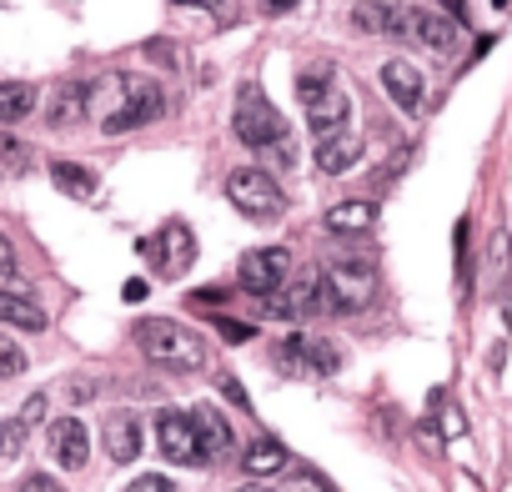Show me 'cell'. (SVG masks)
I'll list each match as a JSON object with an SVG mask.
<instances>
[{
	"instance_id": "33",
	"label": "cell",
	"mask_w": 512,
	"mask_h": 492,
	"mask_svg": "<svg viewBox=\"0 0 512 492\" xmlns=\"http://www.w3.org/2000/svg\"><path fill=\"white\" fill-rule=\"evenodd\" d=\"M221 332H226L231 342H241V337H251V327H236V322H221Z\"/></svg>"
},
{
	"instance_id": "10",
	"label": "cell",
	"mask_w": 512,
	"mask_h": 492,
	"mask_svg": "<svg viewBox=\"0 0 512 492\" xmlns=\"http://www.w3.org/2000/svg\"><path fill=\"white\" fill-rule=\"evenodd\" d=\"M407 41H417V46H427V51H452V41H457V26H452V16L447 11H412L407 16Z\"/></svg>"
},
{
	"instance_id": "14",
	"label": "cell",
	"mask_w": 512,
	"mask_h": 492,
	"mask_svg": "<svg viewBox=\"0 0 512 492\" xmlns=\"http://www.w3.org/2000/svg\"><path fill=\"white\" fill-rule=\"evenodd\" d=\"M191 422H196V437H201L206 462H216V457H226V452H231V427H226V417H221L211 402H201V407L191 412Z\"/></svg>"
},
{
	"instance_id": "15",
	"label": "cell",
	"mask_w": 512,
	"mask_h": 492,
	"mask_svg": "<svg viewBox=\"0 0 512 492\" xmlns=\"http://www.w3.org/2000/svg\"><path fill=\"white\" fill-rule=\"evenodd\" d=\"M357 161H362V141H357L352 131L317 146V171H322V176H342V171H352Z\"/></svg>"
},
{
	"instance_id": "21",
	"label": "cell",
	"mask_w": 512,
	"mask_h": 492,
	"mask_svg": "<svg viewBox=\"0 0 512 492\" xmlns=\"http://www.w3.org/2000/svg\"><path fill=\"white\" fill-rule=\"evenodd\" d=\"M407 16L412 11H402V6H357L352 11L357 31H407Z\"/></svg>"
},
{
	"instance_id": "5",
	"label": "cell",
	"mask_w": 512,
	"mask_h": 492,
	"mask_svg": "<svg viewBox=\"0 0 512 492\" xmlns=\"http://www.w3.org/2000/svg\"><path fill=\"white\" fill-rule=\"evenodd\" d=\"M226 196H231V206H236L241 216H251V221H277V216L287 211V196H282V186H277V181H272V171H262V166L231 171V181H226Z\"/></svg>"
},
{
	"instance_id": "16",
	"label": "cell",
	"mask_w": 512,
	"mask_h": 492,
	"mask_svg": "<svg viewBox=\"0 0 512 492\" xmlns=\"http://www.w3.org/2000/svg\"><path fill=\"white\" fill-rule=\"evenodd\" d=\"M372 221H377V206H372V201H342V206H332V211L322 216V226L337 231V236H357V231H367Z\"/></svg>"
},
{
	"instance_id": "35",
	"label": "cell",
	"mask_w": 512,
	"mask_h": 492,
	"mask_svg": "<svg viewBox=\"0 0 512 492\" xmlns=\"http://www.w3.org/2000/svg\"><path fill=\"white\" fill-rule=\"evenodd\" d=\"M241 492H272V487H262V482H251V487H241Z\"/></svg>"
},
{
	"instance_id": "11",
	"label": "cell",
	"mask_w": 512,
	"mask_h": 492,
	"mask_svg": "<svg viewBox=\"0 0 512 492\" xmlns=\"http://www.w3.org/2000/svg\"><path fill=\"white\" fill-rule=\"evenodd\" d=\"M51 452H56V462L61 467H86V457H91V437H86V427H81V417H61L56 427H51Z\"/></svg>"
},
{
	"instance_id": "28",
	"label": "cell",
	"mask_w": 512,
	"mask_h": 492,
	"mask_svg": "<svg viewBox=\"0 0 512 492\" xmlns=\"http://www.w3.org/2000/svg\"><path fill=\"white\" fill-rule=\"evenodd\" d=\"M16 492H66L56 477H41V472H31V477H21L16 482Z\"/></svg>"
},
{
	"instance_id": "3",
	"label": "cell",
	"mask_w": 512,
	"mask_h": 492,
	"mask_svg": "<svg viewBox=\"0 0 512 492\" xmlns=\"http://www.w3.org/2000/svg\"><path fill=\"white\" fill-rule=\"evenodd\" d=\"M322 287V312H362L377 292V272L367 262H332L327 272H317Z\"/></svg>"
},
{
	"instance_id": "25",
	"label": "cell",
	"mask_w": 512,
	"mask_h": 492,
	"mask_svg": "<svg viewBox=\"0 0 512 492\" xmlns=\"http://www.w3.org/2000/svg\"><path fill=\"white\" fill-rule=\"evenodd\" d=\"M297 96H302L307 111H312L317 101H327V96H332V66H312V71H302V76H297Z\"/></svg>"
},
{
	"instance_id": "19",
	"label": "cell",
	"mask_w": 512,
	"mask_h": 492,
	"mask_svg": "<svg viewBox=\"0 0 512 492\" xmlns=\"http://www.w3.org/2000/svg\"><path fill=\"white\" fill-rule=\"evenodd\" d=\"M41 101V91L36 86H26V81H6L0 86V121L6 126H16L21 116H31V106Z\"/></svg>"
},
{
	"instance_id": "7",
	"label": "cell",
	"mask_w": 512,
	"mask_h": 492,
	"mask_svg": "<svg viewBox=\"0 0 512 492\" xmlns=\"http://www.w3.org/2000/svg\"><path fill=\"white\" fill-rule=\"evenodd\" d=\"M156 442H161V457L176 462V467H196V462H206L201 437H196V422L181 417V412H161V417H156Z\"/></svg>"
},
{
	"instance_id": "2",
	"label": "cell",
	"mask_w": 512,
	"mask_h": 492,
	"mask_svg": "<svg viewBox=\"0 0 512 492\" xmlns=\"http://www.w3.org/2000/svg\"><path fill=\"white\" fill-rule=\"evenodd\" d=\"M131 337L161 372H201L206 367V342L171 317H141L131 327Z\"/></svg>"
},
{
	"instance_id": "18",
	"label": "cell",
	"mask_w": 512,
	"mask_h": 492,
	"mask_svg": "<svg viewBox=\"0 0 512 492\" xmlns=\"http://www.w3.org/2000/svg\"><path fill=\"white\" fill-rule=\"evenodd\" d=\"M277 317H307V312H322V287H317V277H307V282H297V287H287L282 297H277V307H272Z\"/></svg>"
},
{
	"instance_id": "17",
	"label": "cell",
	"mask_w": 512,
	"mask_h": 492,
	"mask_svg": "<svg viewBox=\"0 0 512 492\" xmlns=\"http://www.w3.org/2000/svg\"><path fill=\"white\" fill-rule=\"evenodd\" d=\"M106 452H111V462H136V452H141V422L136 417H111L106 422Z\"/></svg>"
},
{
	"instance_id": "13",
	"label": "cell",
	"mask_w": 512,
	"mask_h": 492,
	"mask_svg": "<svg viewBox=\"0 0 512 492\" xmlns=\"http://www.w3.org/2000/svg\"><path fill=\"white\" fill-rule=\"evenodd\" d=\"M347 121H352V101L342 91H332L327 101H317L307 111V126L317 131V141H332V136H347Z\"/></svg>"
},
{
	"instance_id": "24",
	"label": "cell",
	"mask_w": 512,
	"mask_h": 492,
	"mask_svg": "<svg viewBox=\"0 0 512 492\" xmlns=\"http://www.w3.org/2000/svg\"><path fill=\"white\" fill-rule=\"evenodd\" d=\"M51 181H56L66 196H91V191H96V176H91L86 166H76V161H56V166H51Z\"/></svg>"
},
{
	"instance_id": "27",
	"label": "cell",
	"mask_w": 512,
	"mask_h": 492,
	"mask_svg": "<svg viewBox=\"0 0 512 492\" xmlns=\"http://www.w3.org/2000/svg\"><path fill=\"white\" fill-rule=\"evenodd\" d=\"M21 367H26V357H21V347L16 342H0V377H21Z\"/></svg>"
},
{
	"instance_id": "26",
	"label": "cell",
	"mask_w": 512,
	"mask_h": 492,
	"mask_svg": "<svg viewBox=\"0 0 512 492\" xmlns=\"http://www.w3.org/2000/svg\"><path fill=\"white\" fill-rule=\"evenodd\" d=\"M21 447H26V422H21V417H11V422H6V447H0V457L16 462V457H21Z\"/></svg>"
},
{
	"instance_id": "32",
	"label": "cell",
	"mask_w": 512,
	"mask_h": 492,
	"mask_svg": "<svg viewBox=\"0 0 512 492\" xmlns=\"http://www.w3.org/2000/svg\"><path fill=\"white\" fill-rule=\"evenodd\" d=\"M146 51H151V56H156V61H176V51H171V46H161V41H151V46H146Z\"/></svg>"
},
{
	"instance_id": "23",
	"label": "cell",
	"mask_w": 512,
	"mask_h": 492,
	"mask_svg": "<svg viewBox=\"0 0 512 492\" xmlns=\"http://www.w3.org/2000/svg\"><path fill=\"white\" fill-rule=\"evenodd\" d=\"M0 317H6L11 327H26V332H41L46 327V312L31 297H0Z\"/></svg>"
},
{
	"instance_id": "6",
	"label": "cell",
	"mask_w": 512,
	"mask_h": 492,
	"mask_svg": "<svg viewBox=\"0 0 512 492\" xmlns=\"http://www.w3.org/2000/svg\"><path fill=\"white\" fill-rule=\"evenodd\" d=\"M287 272H292V257L282 252V246H256V252H246V257H241V267H236L241 287H246V292H256V297L282 292Z\"/></svg>"
},
{
	"instance_id": "12",
	"label": "cell",
	"mask_w": 512,
	"mask_h": 492,
	"mask_svg": "<svg viewBox=\"0 0 512 492\" xmlns=\"http://www.w3.org/2000/svg\"><path fill=\"white\" fill-rule=\"evenodd\" d=\"M382 91L402 106V111H417L422 106V76L412 61H387L382 66Z\"/></svg>"
},
{
	"instance_id": "20",
	"label": "cell",
	"mask_w": 512,
	"mask_h": 492,
	"mask_svg": "<svg viewBox=\"0 0 512 492\" xmlns=\"http://www.w3.org/2000/svg\"><path fill=\"white\" fill-rule=\"evenodd\" d=\"M241 467H246L251 477H272V472H282V467H287V447L262 437V442H251V447H246Z\"/></svg>"
},
{
	"instance_id": "22",
	"label": "cell",
	"mask_w": 512,
	"mask_h": 492,
	"mask_svg": "<svg viewBox=\"0 0 512 492\" xmlns=\"http://www.w3.org/2000/svg\"><path fill=\"white\" fill-rule=\"evenodd\" d=\"M86 101H91V86L66 81V86H61V96H56V106H51V126H71V121L86 111Z\"/></svg>"
},
{
	"instance_id": "8",
	"label": "cell",
	"mask_w": 512,
	"mask_h": 492,
	"mask_svg": "<svg viewBox=\"0 0 512 492\" xmlns=\"http://www.w3.org/2000/svg\"><path fill=\"white\" fill-rule=\"evenodd\" d=\"M146 252L156 257L161 277H181V272L196 262V236H191V226H186V221H166V226H161V236L146 246Z\"/></svg>"
},
{
	"instance_id": "29",
	"label": "cell",
	"mask_w": 512,
	"mask_h": 492,
	"mask_svg": "<svg viewBox=\"0 0 512 492\" xmlns=\"http://www.w3.org/2000/svg\"><path fill=\"white\" fill-rule=\"evenodd\" d=\"M0 146H6V171L16 176V171L26 166V151H21V141H16V136H6V141H0Z\"/></svg>"
},
{
	"instance_id": "9",
	"label": "cell",
	"mask_w": 512,
	"mask_h": 492,
	"mask_svg": "<svg viewBox=\"0 0 512 492\" xmlns=\"http://www.w3.org/2000/svg\"><path fill=\"white\" fill-rule=\"evenodd\" d=\"M282 367H312V372H322V377H332L337 367H342V352H337V342H327V337H287L282 342Z\"/></svg>"
},
{
	"instance_id": "34",
	"label": "cell",
	"mask_w": 512,
	"mask_h": 492,
	"mask_svg": "<svg viewBox=\"0 0 512 492\" xmlns=\"http://www.w3.org/2000/svg\"><path fill=\"white\" fill-rule=\"evenodd\" d=\"M221 387H226V397H231V402H241V407H246V392H241V387H236V382H231V377H226V382H221Z\"/></svg>"
},
{
	"instance_id": "4",
	"label": "cell",
	"mask_w": 512,
	"mask_h": 492,
	"mask_svg": "<svg viewBox=\"0 0 512 492\" xmlns=\"http://www.w3.org/2000/svg\"><path fill=\"white\" fill-rule=\"evenodd\" d=\"M231 126H236V136H241V146H251V151H272V146H282V141H292V131H287V121L267 106V96L256 91V86H246L241 91V101H236V116H231Z\"/></svg>"
},
{
	"instance_id": "30",
	"label": "cell",
	"mask_w": 512,
	"mask_h": 492,
	"mask_svg": "<svg viewBox=\"0 0 512 492\" xmlns=\"http://www.w3.org/2000/svg\"><path fill=\"white\" fill-rule=\"evenodd\" d=\"M46 417V392H36V397H26V407H21V422L31 427V422H41Z\"/></svg>"
},
{
	"instance_id": "31",
	"label": "cell",
	"mask_w": 512,
	"mask_h": 492,
	"mask_svg": "<svg viewBox=\"0 0 512 492\" xmlns=\"http://www.w3.org/2000/svg\"><path fill=\"white\" fill-rule=\"evenodd\" d=\"M126 492H171V487H166V477H136Z\"/></svg>"
},
{
	"instance_id": "1",
	"label": "cell",
	"mask_w": 512,
	"mask_h": 492,
	"mask_svg": "<svg viewBox=\"0 0 512 492\" xmlns=\"http://www.w3.org/2000/svg\"><path fill=\"white\" fill-rule=\"evenodd\" d=\"M91 106H101V131L106 136L136 131V126H146V121H156L166 111L161 91L146 76H101L91 86Z\"/></svg>"
}]
</instances>
